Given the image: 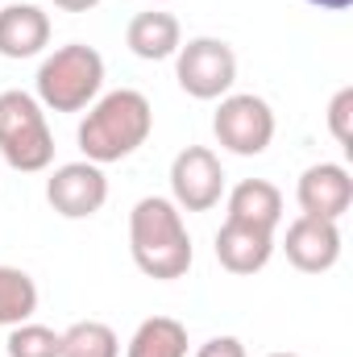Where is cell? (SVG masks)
<instances>
[{
  "mask_svg": "<svg viewBox=\"0 0 353 357\" xmlns=\"http://www.w3.org/2000/svg\"><path fill=\"white\" fill-rule=\"evenodd\" d=\"M63 357H121V341L104 320H80L63 333Z\"/></svg>",
  "mask_w": 353,
  "mask_h": 357,
  "instance_id": "e0dca14e",
  "label": "cell"
},
{
  "mask_svg": "<svg viewBox=\"0 0 353 357\" xmlns=\"http://www.w3.org/2000/svg\"><path fill=\"white\" fill-rule=\"evenodd\" d=\"M50 46V17L38 4H4L0 8V54L33 59Z\"/></svg>",
  "mask_w": 353,
  "mask_h": 357,
  "instance_id": "7c38bea8",
  "label": "cell"
},
{
  "mask_svg": "<svg viewBox=\"0 0 353 357\" xmlns=\"http://www.w3.org/2000/svg\"><path fill=\"white\" fill-rule=\"evenodd\" d=\"M150 133H154L150 100L133 88H121L100 96L88 108V116L80 125V150L88 162L108 167V162H121L133 150H142L150 142Z\"/></svg>",
  "mask_w": 353,
  "mask_h": 357,
  "instance_id": "7a4b0ae2",
  "label": "cell"
},
{
  "mask_svg": "<svg viewBox=\"0 0 353 357\" xmlns=\"http://www.w3.org/2000/svg\"><path fill=\"white\" fill-rule=\"evenodd\" d=\"M212 133L216 142L237 154V158H258L266 154V146L274 142V112L262 96H220V108L212 116Z\"/></svg>",
  "mask_w": 353,
  "mask_h": 357,
  "instance_id": "8992f818",
  "label": "cell"
},
{
  "mask_svg": "<svg viewBox=\"0 0 353 357\" xmlns=\"http://www.w3.org/2000/svg\"><path fill=\"white\" fill-rule=\"evenodd\" d=\"M46 199L67 220H88L108 204V178L96 162H67L46 178Z\"/></svg>",
  "mask_w": 353,
  "mask_h": 357,
  "instance_id": "ba28073f",
  "label": "cell"
},
{
  "mask_svg": "<svg viewBox=\"0 0 353 357\" xmlns=\"http://www.w3.org/2000/svg\"><path fill=\"white\" fill-rule=\"evenodd\" d=\"M8 357H63V333L46 328V324H13L8 333Z\"/></svg>",
  "mask_w": 353,
  "mask_h": 357,
  "instance_id": "ac0fdd59",
  "label": "cell"
},
{
  "mask_svg": "<svg viewBox=\"0 0 353 357\" xmlns=\"http://www.w3.org/2000/svg\"><path fill=\"white\" fill-rule=\"evenodd\" d=\"M274 254V233L241 225V220H225L216 233V262L229 274H258Z\"/></svg>",
  "mask_w": 353,
  "mask_h": 357,
  "instance_id": "8fae6325",
  "label": "cell"
},
{
  "mask_svg": "<svg viewBox=\"0 0 353 357\" xmlns=\"http://www.w3.org/2000/svg\"><path fill=\"white\" fill-rule=\"evenodd\" d=\"M104 59L84 42H67L38 67V104L50 112H84L100 100Z\"/></svg>",
  "mask_w": 353,
  "mask_h": 357,
  "instance_id": "3957f363",
  "label": "cell"
},
{
  "mask_svg": "<svg viewBox=\"0 0 353 357\" xmlns=\"http://www.w3.org/2000/svg\"><path fill=\"white\" fill-rule=\"evenodd\" d=\"M295 199L303 208V216L316 220H341L353 204V178L341 162H316L299 175Z\"/></svg>",
  "mask_w": 353,
  "mask_h": 357,
  "instance_id": "30bf717a",
  "label": "cell"
},
{
  "mask_svg": "<svg viewBox=\"0 0 353 357\" xmlns=\"http://www.w3.org/2000/svg\"><path fill=\"white\" fill-rule=\"evenodd\" d=\"M229 220H241V225H254L274 233L278 220H283V191L266 178H246L233 187L229 195Z\"/></svg>",
  "mask_w": 353,
  "mask_h": 357,
  "instance_id": "5bb4252c",
  "label": "cell"
},
{
  "mask_svg": "<svg viewBox=\"0 0 353 357\" xmlns=\"http://www.w3.org/2000/svg\"><path fill=\"white\" fill-rule=\"evenodd\" d=\"M175 79L191 100H220L237 84V54L220 38H191L175 54Z\"/></svg>",
  "mask_w": 353,
  "mask_h": 357,
  "instance_id": "5b68a950",
  "label": "cell"
},
{
  "mask_svg": "<svg viewBox=\"0 0 353 357\" xmlns=\"http://www.w3.org/2000/svg\"><path fill=\"white\" fill-rule=\"evenodd\" d=\"M266 357H299V354H266Z\"/></svg>",
  "mask_w": 353,
  "mask_h": 357,
  "instance_id": "603a6c76",
  "label": "cell"
},
{
  "mask_svg": "<svg viewBox=\"0 0 353 357\" xmlns=\"http://www.w3.org/2000/svg\"><path fill=\"white\" fill-rule=\"evenodd\" d=\"M38 312V282L17 266H0V324H25Z\"/></svg>",
  "mask_w": 353,
  "mask_h": 357,
  "instance_id": "2e32d148",
  "label": "cell"
},
{
  "mask_svg": "<svg viewBox=\"0 0 353 357\" xmlns=\"http://www.w3.org/2000/svg\"><path fill=\"white\" fill-rule=\"evenodd\" d=\"M0 158L21 175H38L54 162V133L46 112L38 96L21 88L0 91Z\"/></svg>",
  "mask_w": 353,
  "mask_h": 357,
  "instance_id": "277c9868",
  "label": "cell"
},
{
  "mask_svg": "<svg viewBox=\"0 0 353 357\" xmlns=\"http://www.w3.org/2000/svg\"><path fill=\"white\" fill-rule=\"evenodd\" d=\"M154 4H167V0H154Z\"/></svg>",
  "mask_w": 353,
  "mask_h": 357,
  "instance_id": "cb8c5ba5",
  "label": "cell"
},
{
  "mask_svg": "<svg viewBox=\"0 0 353 357\" xmlns=\"http://www.w3.org/2000/svg\"><path fill=\"white\" fill-rule=\"evenodd\" d=\"M353 88H341L337 96H333V104H329V129H333V137H337V146H345V150H353Z\"/></svg>",
  "mask_w": 353,
  "mask_h": 357,
  "instance_id": "d6986e66",
  "label": "cell"
},
{
  "mask_svg": "<svg viewBox=\"0 0 353 357\" xmlns=\"http://www.w3.org/2000/svg\"><path fill=\"white\" fill-rule=\"evenodd\" d=\"M125 357H187V328L175 316H150L137 324Z\"/></svg>",
  "mask_w": 353,
  "mask_h": 357,
  "instance_id": "9a60e30c",
  "label": "cell"
},
{
  "mask_svg": "<svg viewBox=\"0 0 353 357\" xmlns=\"http://www.w3.org/2000/svg\"><path fill=\"white\" fill-rule=\"evenodd\" d=\"M303 4H312V8H324V13H345L353 0H303Z\"/></svg>",
  "mask_w": 353,
  "mask_h": 357,
  "instance_id": "7402d4cb",
  "label": "cell"
},
{
  "mask_svg": "<svg viewBox=\"0 0 353 357\" xmlns=\"http://www.w3.org/2000/svg\"><path fill=\"white\" fill-rule=\"evenodd\" d=\"M125 42L137 59L146 63H163V59H175L179 46H183V29L171 13L163 8H150V13H137L125 29Z\"/></svg>",
  "mask_w": 353,
  "mask_h": 357,
  "instance_id": "4fadbf2b",
  "label": "cell"
},
{
  "mask_svg": "<svg viewBox=\"0 0 353 357\" xmlns=\"http://www.w3.org/2000/svg\"><path fill=\"white\" fill-rule=\"evenodd\" d=\"M195 357H246V345L237 337H212L195 349Z\"/></svg>",
  "mask_w": 353,
  "mask_h": 357,
  "instance_id": "ffe728a7",
  "label": "cell"
},
{
  "mask_svg": "<svg viewBox=\"0 0 353 357\" xmlns=\"http://www.w3.org/2000/svg\"><path fill=\"white\" fill-rule=\"evenodd\" d=\"M129 250L146 278L175 282L191 270V237L183 212L167 195H146L129 212Z\"/></svg>",
  "mask_w": 353,
  "mask_h": 357,
  "instance_id": "6da1fadb",
  "label": "cell"
},
{
  "mask_svg": "<svg viewBox=\"0 0 353 357\" xmlns=\"http://www.w3.org/2000/svg\"><path fill=\"white\" fill-rule=\"evenodd\" d=\"M225 195V167L208 146H187L171 162V199L179 212H212Z\"/></svg>",
  "mask_w": 353,
  "mask_h": 357,
  "instance_id": "52a82bcc",
  "label": "cell"
},
{
  "mask_svg": "<svg viewBox=\"0 0 353 357\" xmlns=\"http://www.w3.org/2000/svg\"><path fill=\"white\" fill-rule=\"evenodd\" d=\"M96 4H100V0H54V8H63V13H88Z\"/></svg>",
  "mask_w": 353,
  "mask_h": 357,
  "instance_id": "44dd1931",
  "label": "cell"
},
{
  "mask_svg": "<svg viewBox=\"0 0 353 357\" xmlns=\"http://www.w3.org/2000/svg\"><path fill=\"white\" fill-rule=\"evenodd\" d=\"M283 254L287 262L303 274H324L341 262V229L337 220H316V216H299L287 225L283 237Z\"/></svg>",
  "mask_w": 353,
  "mask_h": 357,
  "instance_id": "9c48e42d",
  "label": "cell"
}]
</instances>
